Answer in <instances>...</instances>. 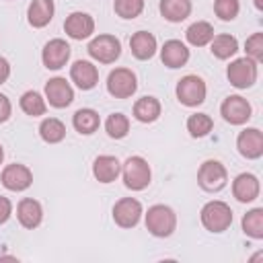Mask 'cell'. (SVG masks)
Listing matches in <instances>:
<instances>
[{
  "mask_svg": "<svg viewBox=\"0 0 263 263\" xmlns=\"http://www.w3.org/2000/svg\"><path fill=\"white\" fill-rule=\"evenodd\" d=\"M220 115L224 117L226 123L230 125H242L251 119L253 115V107L251 103L240 97V95H230L224 99V103L220 105Z\"/></svg>",
  "mask_w": 263,
  "mask_h": 263,
  "instance_id": "9c48e42d",
  "label": "cell"
},
{
  "mask_svg": "<svg viewBox=\"0 0 263 263\" xmlns=\"http://www.w3.org/2000/svg\"><path fill=\"white\" fill-rule=\"evenodd\" d=\"M214 12L220 21H234L240 12V2L238 0H214Z\"/></svg>",
  "mask_w": 263,
  "mask_h": 263,
  "instance_id": "836d02e7",
  "label": "cell"
},
{
  "mask_svg": "<svg viewBox=\"0 0 263 263\" xmlns=\"http://www.w3.org/2000/svg\"><path fill=\"white\" fill-rule=\"evenodd\" d=\"M8 78H10V64L6 58L0 55V84H4Z\"/></svg>",
  "mask_w": 263,
  "mask_h": 263,
  "instance_id": "74e56055",
  "label": "cell"
},
{
  "mask_svg": "<svg viewBox=\"0 0 263 263\" xmlns=\"http://www.w3.org/2000/svg\"><path fill=\"white\" fill-rule=\"evenodd\" d=\"M197 183L208 193H218L228 183V171L220 160H203L197 168Z\"/></svg>",
  "mask_w": 263,
  "mask_h": 263,
  "instance_id": "277c9868",
  "label": "cell"
},
{
  "mask_svg": "<svg viewBox=\"0 0 263 263\" xmlns=\"http://www.w3.org/2000/svg\"><path fill=\"white\" fill-rule=\"evenodd\" d=\"M105 132L113 140H121L129 134V119L123 113H111L105 121Z\"/></svg>",
  "mask_w": 263,
  "mask_h": 263,
  "instance_id": "1f68e13d",
  "label": "cell"
},
{
  "mask_svg": "<svg viewBox=\"0 0 263 263\" xmlns=\"http://www.w3.org/2000/svg\"><path fill=\"white\" fill-rule=\"evenodd\" d=\"M138 90V78L129 68H115L107 76V92L115 99H129Z\"/></svg>",
  "mask_w": 263,
  "mask_h": 263,
  "instance_id": "ba28073f",
  "label": "cell"
},
{
  "mask_svg": "<svg viewBox=\"0 0 263 263\" xmlns=\"http://www.w3.org/2000/svg\"><path fill=\"white\" fill-rule=\"evenodd\" d=\"M226 76H228V82L234 86V88H251L255 82H257V76H259V64L251 58H236L228 64L226 68Z\"/></svg>",
  "mask_w": 263,
  "mask_h": 263,
  "instance_id": "5b68a950",
  "label": "cell"
},
{
  "mask_svg": "<svg viewBox=\"0 0 263 263\" xmlns=\"http://www.w3.org/2000/svg\"><path fill=\"white\" fill-rule=\"evenodd\" d=\"M23 113L31 115V117H39L47 111V101L45 97H41L37 90H27L21 95V101H18Z\"/></svg>",
  "mask_w": 263,
  "mask_h": 263,
  "instance_id": "f546056e",
  "label": "cell"
},
{
  "mask_svg": "<svg viewBox=\"0 0 263 263\" xmlns=\"http://www.w3.org/2000/svg\"><path fill=\"white\" fill-rule=\"evenodd\" d=\"M189 49L183 41L179 39H168L164 41V45L160 47V60L166 68H183L187 62H189Z\"/></svg>",
  "mask_w": 263,
  "mask_h": 263,
  "instance_id": "ac0fdd59",
  "label": "cell"
},
{
  "mask_svg": "<svg viewBox=\"0 0 263 263\" xmlns=\"http://www.w3.org/2000/svg\"><path fill=\"white\" fill-rule=\"evenodd\" d=\"M2 160H4V148H2V144H0V164H2Z\"/></svg>",
  "mask_w": 263,
  "mask_h": 263,
  "instance_id": "ab89813d",
  "label": "cell"
},
{
  "mask_svg": "<svg viewBox=\"0 0 263 263\" xmlns=\"http://www.w3.org/2000/svg\"><path fill=\"white\" fill-rule=\"evenodd\" d=\"M16 218H18V222H21L23 228L33 230V228H37V226L41 224V220H43V208H41V203H39L37 199H33V197H23V199L18 201V205H16Z\"/></svg>",
  "mask_w": 263,
  "mask_h": 263,
  "instance_id": "ffe728a7",
  "label": "cell"
},
{
  "mask_svg": "<svg viewBox=\"0 0 263 263\" xmlns=\"http://www.w3.org/2000/svg\"><path fill=\"white\" fill-rule=\"evenodd\" d=\"M210 51L214 58L218 60H228L232 55H236L238 51V41L234 35L230 33H220V35H214L212 41H210Z\"/></svg>",
  "mask_w": 263,
  "mask_h": 263,
  "instance_id": "484cf974",
  "label": "cell"
},
{
  "mask_svg": "<svg viewBox=\"0 0 263 263\" xmlns=\"http://www.w3.org/2000/svg\"><path fill=\"white\" fill-rule=\"evenodd\" d=\"M12 214V201L4 195H0V224H4Z\"/></svg>",
  "mask_w": 263,
  "mask_h": 263,
  "instance_id": "8d00e7d4",
  "label": "cell"
},
{
  "mask_svg": "<svg viewBox=\"0 0 263 263\" xmlns=\"http://www.w3.org/2000/svg\"><path fill=\"white\" fill-rule=\"evenodd\" d=\"M238 154L247 160H257L263 156V134L259 127H245L236 138Z\"/></svg>",
  "mask_w": 263,
  "mask_h": 263,
  "instance_id": "9a60e30c",
  "label": "cell"
},
{
  "mask_svg": "<svg viewBox=\"0 0 263 263\" xmlns=\"http://www.w3.org/2000/svg\"><path fill=\"white\" fill-rule=\"evenodd\" d=\"M39 136L47 144H60L66 138V125L58 117H45L39 123Z\"/></svg>",
  "mask_w": 263,
  "mask_h": 263,
  "instance_id": "83f0119b",
  "label": "cell"
},
{
  "mask_svg": "<svg viewBox=\"0 0 263 263\" xmlns=\"http://www.w3.org/2000/svg\"><path fill=\"white\" fill-rule=\"evenodd\" d=\"M144 222H146V230L156 238H166L177 230V214L171 205L164 203L150 205L148 212L144 214Z\"/></svg>",
  "mask_w": 263,
  "mask_h": 263,
  "instance_id": "6da1fadb",
  "label": "cell"
},
{
  "mask_svg": "<svg viewBox=\"0 0 263 263\" xmlns=\"http://www.w3.org/2000/svg\"><path fill=\"white\" fill-rule=\"evenodd\" d=\"M199 218H201V224H203V228L208 232L220 234V232L230 228V224H232V210H230V205L226 201L212 199V201H208L201 208Z\"/></svg>",
  "mask_w": 263,
  "mask_h": 263,
  "instance_id": "3957f363",
  "label": "cell"
},
{
  "mask_svg": "<svg viewBox=\"0 0 263 263\" xmlns=\"http://www.w3.org/2000/svg\"><path fill=\"white\" fill-rule=\"evenodd\" d=\"M70 60V45L66 39H49L45 45H43V51H41V62L47 70H60L68 64Z\"/></svg>",
  "mask_w": 263,
  "mask_h": 263,
  "instance_id": "4fadbf2b",
  "label": "cell"
},
{
  "mask_svg": "<svg viewBox=\"0 0 263 263\" xmlns=\"http://www.w3.org/2000/svg\"><path fill=\"white\" fill-rule=\"evenodd\" d=\"M142 214H144L142 203L136 197H121L113 205V222L119 228H134V226H138Z\"/></svg>",
  "mask_w": 263,
  "mask_h": 263,
  "instance_id": "30bf717a",
  "label": "cell"
},
{
  "mask_svg": "<svg viewBox=\"0 0 263 263\" xmlns=\"http://www.w3.org/2000/svg\"><path fill=\"white\" fill-rule=\"evenodd\" d=\"M129 49H132V55L136 60H150L156 49H158V41L152 33L148 31H136L132 37H129Z\"/></svg>",
  "mask_w": 263,
  "mask_h": 263,
  "instance_id": "7402d4cb",
  "label": "cell"
},
{
  "mask_svg": "<svg viewBox=\"0 0 263 263\" xmlns=\"http://www.w3.org/2000/svg\"><path fill=\"white\" fill-rule=\"evenodd\" d=\"M45 101L51 107H55V109L68 107L74 101V88H72V84L66 78H62V76L49 78L45 82Z\"/></svg>",
  "mask_w": 263,
  "mask_h": 263,
  "instance_id": "5bb4252c",
  "label": "cell"
},
{
  "mask_svg": "<svg viewBox=\"0 0 263 263\" xmlns=\"http://www.w3.org/2000/svg\"><path fill=\"white\" fill-rule=\"evenodd\" d=\"M214 129V119L208 113H193L187 117V132L191 138H203Z\"/></svg>",
  "mask_w": 263,
  "mask_h": 263,
  "instance_id": "4dcf8cb0",
  "label": "cell"
},
{
  "mask_svg": "<svg viewBox=\"0 0 263 263\" xmlns=\"http://www.w3.org/2000/svg\"><path fill=\"white\" fill-rule=\"evenodd\" d=\"M72 125H74V129H76L78 134L90 136V134H95V132L99 129L101 117H99V113H97L95 109L82 107V109H78V111L72 115Z\"/></svg>",
  "mask_w": 263,
  "mask_h": 263,
  "instance_id": "cb8c5ba5",
  "label": "cell"
},
{
  "mask_svg": "<svg viewBox=\"0 0 263 263\" xmlns=\"http://www.w3.org/2000/svg\"><path fill=\"white\" fill-rule=\"evenodd\" d=\"M53 12H55L53 0H31L27 8V21L33 29H43L51 23Z\"/></svg>",
  "mask_w": 263,
  "mask_h": 263,
  "instance_id": "44dd1931",
  "label": "cell"
},
{
  "mask_svg": "<svg viewBox=\"0 0 263 263\" xmlns=\"http://www.w3.org/2000/svg\"><path fill=\"white\" fill-rule=\"evenodd\" d=\"M121 175V162L117 156H111V154H101L95 158L92 162V177L99 181V183H113L117 177Z\"/></svg>",
  "mask_w": 263,
  "mask_h": 263,
  "instance_id": "d6986e66",
  "label": "cell"
},
{
  "mask_svg": "<svg viewBox=\"0 0 263 263\" xmlns=\"http://www.w3.org/2000/svg\"><path fill=\"white\" fill-rule=\"evenodd\" d=\"M64 31L70 39L74 41H82V39H88L92 33H95V18L88 14V12H82V10H74L66 16L64 21Z\"/></svg>",
  "mask_w": 263,
  "mask_h": 263,
  "instance_id": "7c38bea8",
  "label": "cell"
},
{
  "mask_svg": "<svg viewBox=\"0 0 263 263\" xmlns=\"http://www.w3.org/2000/svg\"><path fill=\"white\" fill-rule=\"evenodd\" d=\"M242 232L255 240L263 238V208H253L242 216Z\"/></svg>",
  "mask_w": 263,
  "mask_h": 263,
  "instance_id": "f1b7e54d",
  "label": "cell"
},
{
  "mask_svg": "<svg viewBox=\"0 0 263 263\" xmlns=\"http://www.w3.org/2000/svg\"><path fill=\"white\" fill-rule=\"evenodd\" d=\"M160 101L156 97H142L134 103V117L140 123H152L160 117Z\"/></svg>",
  "mask_w": 263,
  "mask_h": 263,
  "instance_id": "d4e9b609",
  "label": "cell"
},
{
  "mask_svg": "<svg viewBox=\"0 0 263 263\" xmlns=\"http://www.w3.org/2000/svg\"><path fill=\"white\" fill-rule=\"evenodd\" d=\"M70 78L80 90H90L99 82V68L88 60H76L70 66Z\"/></svg>",
  "mask_w": 263,
  "mask_h": 263,
  "instance_id": "e0dca14e",
  "label": "cell"
},
{
  "mask_svg": "<svg viewBox=\"0 0 263 263\" xmlns=\"http://www.w3.org/2000/svg\"><path fill=\"white\" fill-rule=\"evenodd\" d=\"M191 0H160L158 10L164 21L168 23H181L191 14Z\"/></svg>",
  "mask_w": 263,
  "mask_h": 263,
  "instance_id": "603a6c76",
  "label": "cell"
},
{
  "mask_svg": "<svg viewBox=\"0 0 263 263\" xmlns=\"http://www.w3.org/2000/svg\"><path fill=\"white\" fill-rule=\"evenodd\" d=\"M121 177H123V185L127 189L142 191L152 181V168L144 156L134 154V156H127L125 162L121 164Z\"/></svg>",
  "mask_w": 263,
  "mask_h": 263,
  "instance_id": "7a4b0ae2",
  "label": "cell"
},
{
  "mask_svg": "<svg viewBox=\"0 0 263 263\" xmlns=\"http://www.w3.org/2000/svg\"><path fill=\"white\" fill-rule=\"evenodd\" d=\"M214 37V27L208 23V21H195L187 27L185 31V39L189 45L193 47H203V45H210Z\"/></svg>",
  "mask_w": 263,
  "mask_h": 263,
  "instance_id": "4316f807",
  "label": "cell"
},
{
  "mask_svg": "<svg viewBox=\"0 0 263 263\" xmlns=\"http://www.w3.org/2000/svg\"><path fill=\"white\" fill-rule=\"evenodd\" d=\"M0 181H2V185H4L8 191L18 193V191H25V189L31 187V183H33V173H31L29 166L18 164V162H12V164H6V166L2 168Z\"/></svg>",
  "mask_w": 263,
  "mask_h": 263,
  "instance_id": "8fae6325",
  "label": "cell"
},
{
  "mask_svg": "<svg viewBox=\"0 0 263 263\" xmlns=\"http://www.w3.org/2000/svg\"><path fill=\"white\" fill-rule=\"evenodd\" d=\"M245 51H247V58H251L259 64L263 60V33H253L245 41Z\"/></svg>",
  "mask_w": 263,
  "mask_h": 263,
  "instance_id": "e575fe53",
  "label": "cell"
},
{
  "mask_svg": "<svg viewBox=\"0 0 263 263\" xmlns=\"http://www.w3.org/2000/svg\"><path fill=\"white\" fill-rule=\"evenodd\" d=\"M255 8L257 10H263V0H255Z\"/></svg>",
  "mask_w": 263,
  "mask_h": 263,
  "instance_id": "f35d334b",
  "label": "cell"
},
{
  "mask_svg": "<svg viewBox=\"0 0 263 263\" xmlns=\"http://www.w3.org/2000/svg\"><path fill=\"white\" fill-rule=\"evenodd\" d=\"M86 51L99 64H113L121 55V41L115 35L101 33V35H97V37H92L88 41Z\"/></svg>",
  "mask_w": 263,
  "mask_h": 263,
  "instance_id": "52a82bcc",
  "label": "cell"
},
{
  "mask_svg": "<svg viewBox=\"0 0 263 263\" xmlns=\"http://www.w3.org/2000/svg\"><path fill=\"white\" fill-rule=\"evenodd\" d=\"M113 10H115L117 16L132 21V18H136V16L142 14V10H144V0H115V2H113Z\"/></svg>",
  "mask_w": 263,
  "mask_h": 263,
  "instance_id": "d6a6232c",
  "label": "cell"
},
{
  "mask_svg": "<svg viewBox=\"0 0 263 263\" xmlns=\"http://www.w3.org/2000/svg\"><path fill=\"white\" fill-rule=\"evenodd\" d=\"M261 193V183L257 179V175L253 173H240L234 177L232 181V195L236 197V201L240 203H251L259 197Z\"/></svg>",
  "mask_w": 263,
  "mask_h": 263,
  "instance_id": "2e32d148",
  "label": "cell"
},
{
  "mask_svg": "<svg viewBox=\"0 0 263 263\" xmlns=\"http://www.w3.org/2000/svg\"><path fill=\"white\" fill-rule=\"evenodd\" d=\"M10 115H12L10 99H8L6 95H2V92H0V123L8 121V119H10Z\"/></svg>",
  "mask_w": 263,
  "mask_h": 263,
  "instance_id": "d590c367",
  "label": "cell"
},
{
  "mask_svg": "<svg viewBox=\"0 0 263 263\" xmlns=\"http://www.w3.org/2000/svg\"><path fill=\"white\" fill-rule=\"evenodd\" d=\"M175 95H177V99H179L181 105H185V107H199L205 101L208 86H205V82H203L201 76L187 74V76H183L177 82Z\"/></svg>",
  "mask_w": 263,
  "mask_h": 263,
  "instance_id": "8992f818",
  "label": "cell"
}]
</instances>
